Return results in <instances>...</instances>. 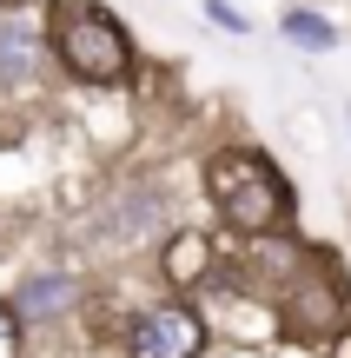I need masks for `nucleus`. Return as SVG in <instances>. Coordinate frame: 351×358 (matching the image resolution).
I'll return each mask as SVG.
<instances>
[{
    "mask_svg": "<svg viewBox=\"0 0 351 358\" xmlns=\"http://www.w3.org/2000/svg\"><path fill=\"white\" fill-rule=\"evenodd\" d=\"M199 352H206V319L179 299L146 306L126 325V358H199Z\"/></svg>",
    "mask_w": 351,
    "mask_h": 358,
    "instance_id": "3",
    "label": "nucleus"
},
{
    "mask_svg": "<svg viewBox=\"0 0 351 358\" xmlns=\"http://www.w3.org/2000/svg\"><path fill=\"white\" fill-rule=\"evenodd\" d=\"M0 7H27V0H0Z\"/></svg>",
    "mask_w": 351,
    "mask_h": 358,
    "instance_id": "11",
    "label": "nucleus"
},
{
    "mask_svg": "<svg viewBox=\"0 0 351 358\" xmlns=\"http://www.w3.org/2000/svg\"><path fill=\"white\" fill-rule=\"evenodd\" d=\"M206 266H212V245L199 239V232H179V239L166 245V279H172V285L206 279Z\"/></svg>",
    "mask_w": 351,
    "mask_h": 358,
    "instance_id": "7",
    "label": "nucleus"
},
{
    "mask_svg": "<svg viewBox=\"0 0 351 358\" xmlns=\"http://www.w3.org/2000/svg\"><path fill=\"white\" fill-rule=\"evenodd\" d=\"M47 47L60 53V66L87 87H119L133 73V34L119 13L93 7V0H60L47 13Z\"/></svg>",
    "mask_w": 351,
    "mask_h": 358,
    "instance_id": "2",
    "label": "nucleus"
},
{
    "mask_svg": "<svg viewBox=\"0 0 351 358\" xmlns=\"http://www.w3.org/2000/svg\"><path fill=\"white\" fill-rule=\"evenodd\" d=\"M206 13L225 27V34H246V13H239V7H225V0H206Z\"/></svg>",
    "mask_w": 351,
    "mask_h": 358,
    "instance_id": "9",
    "label": "nucleus"
},
{
    "mask_svg": "<svg viewBox=\"0 0 351 358\" xmlns=\"http://www.w3.org/2000/svg\"><path fill=\"white\" fill-rule=\"evenodd\" d=\"M206 199L219 206V219L246 239H265V232L292 226V186L259 146H219L206 159Z\"/></svg>",
    "mask_w": 351,
    "mask_h": 358,
    "instance_id": "1",
    "label": "nucleus"
},
{
    "mask_svg": "<svg viewBox=\"0 0 351 358\" xmlns=\"http://www.w3.org/2000/svg\"><path fill=\"white\" fill-rule=\"evenodd\" d=\"M278 27H285V40L299 53H331V47H338V27H331L325 13H312V7H292Z\"/></svg>",
    "mask_w": 351,
    "mask_h": 358,
    "instance_id": "6",
    "label": "nucleus"
},
{
    "mask_svg": "<svg viewBox=\"0 0 351 358\" xmlns=\"http://www.w3.org/2000/svg\"><path fill=\"white\" fill-rule=\"evenodd\" d=\"M40 66H47V40H40L27 20H7L0 27V87L7 93L40 87Z\"/></svg>",
    "mask_w": 351,
    "mask_h": 358,
    "instance_id": "4",
    "label": "nucleus"
},
{
    "mask_svg": "<svg viewBox=\"0 0 351 358\" xmlns=\"http://www.w3.org/2000/svg\"><path fill=\"white\" fill-rule=\"evenodd\" d=\"M331 358H351V325H345L338 338H331Z\"/></svg>",
    "mask_w": 351,
    "mask_h": 358,
    "instance_id": "10",
    "label": "nucleus"
},
{
    "mask_svg": "<svg viewBox=\"0 0 351 358\" xmlns=\"http://www.w3.org/2000/svg\"><path fill=\"white\" fill-rule=\"evenodd\" d=\"M0 358H20V312L0 299Z\"/></svg>",
    "mask_w": 351,
    "mask_h": 358,
    "instance_id": "8",
    "label": "nucleus"
},
{
    "mask_svg": "<svg viewBox=\"0 0 351 358\" xmlns=\"http://www.w3.org/2000/svg\"><path fill=\"white\" fill-rule=\"evenodd\" d=\"M73 299H80V285L66 279V272H33L7 306L20 312V325H27V319H60V312H73Z\"/></svg>",
    "mask_w": 351,
    "mask_h": 358,
    "instance_id": "5",
    "label": "nucleus"
}]
</instances>
